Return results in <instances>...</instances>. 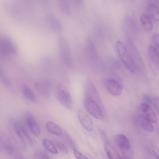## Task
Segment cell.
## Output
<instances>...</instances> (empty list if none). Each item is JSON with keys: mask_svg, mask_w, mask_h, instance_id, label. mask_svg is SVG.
Returning a JSON list of instances; mask_svg holds the SVG:
<instances>
[{"mask_svg": "<svg viewBox=\"0 0 159 159\" xmlns=\"http://www.w3.org/2000/svg\"><path fill=\"white\" fill-rule=\"evenodd\" d=\"M34 159H48L47 155L43 152L37 151L35 152L33 155Z\"/></svg>", "mask_w": 159, "mask_h": 159, "instance_id": "25", "label": "cell"}, {"mask_svg": "<svg viewBox=\"0 0 159 159\" xmlns=\"http://www.w3.org/2000/svg\"><path fill=\"white\" fill-rule=\"evenodd\" d=\"M43 143L44 147L50 152L54 154H57L58 152L55 146L49 140L47 139H44Z\"/></svg>", "mask_w": 159, "mask_h": 159, "instance_id": "23", "label": "cell"}, {"mask_svg": "<svg viewBox=\"0 0 159 159\" xmlns=\"http://www.w3.org/2000/svg\"><path fill=\"white\" fill-rule=\"evenodd\" d=\"M116 48L120 60L125 67L131 72L136 73V65L126 45L122 41L118 40L116 43Z\"/></svg>", "mask_w": 159, "mask_h": 159, "instance_id": "1", "label": "cell"}, {"mask_svg": "<svg viewBox=\"0 0 159 159\" xmlns=\"http://www.w3.org/2000/svg\"><path fill=\"white\" fill-rule=\"evenodd\" d=\"M84 107L87 112L96 119L101 120L104 117V111L94 101L84 98L83 101Z\"/></svg>", "mask_w": 159, "mask_h": 159, "instance_id": "5", "label": "cell"}, {"mask_svg": "<svg viewBox=\"0 0 159 159\" xmlns=\"http://www.w3.org/2000/svg\"><path fill=\"white\" fill-rule=\"evenodd\" d=\"M13 126L14 128L17 129L22 136L25 137L30 143L31 144L33 143V141L31 138L23 125L20 122L15 121L14 123Z\"/></svg>", "mask_w": 159, "mask_h": 159, "instance_id": "19", "label": "cell"}, {"mask_svg": "<svg viewBox=\"0 0 159 159\" xmlns=\"http://www.w3.org/2000/svg\"><path fill=\"white\" fill-rule=\"evenodd\" d=\"M48 159H49V158H48Z\"/></svg>", "mask_w": 159, "mask_h": 159, "instance_id": "33", "label": "cell"}, {"mask_svg": "<svg viewBox=\"0 0 159 159\" xmlns=\"http://www.w3.org/2000/svg\"><path fill=\"white\" fill-rule=\"evenodd\" d=\"M140 114L151 123H156L158 121L157 116L151 106L146 103L141 104L139 107Z\"/></svg>", "mask_w": 159, "mask_h": 159, "instance_id": "7", "label": "cell"}, {"mask_svg": "<svg viewBox=\"0 0 159 159\" xmlns=\"http://www.w3.org/2000/svg\"><path fill=\"white\" fill-rule=\"evenodd\" d=\"M148 16L152 20L158 22L159 19V7L158 5L154 2L148 4Z\"/></svg>", "mask_w": 159, "mask_h": 159, "instance_id": "15", "label": "cell"}, {"mask_svg": "<svg viewBox=\"0 0 159 159\" xmlns=\"http://www.w3.org/2000/svg\"><path fill=\"white\" fill-rule=\"evenodd\" d=\"M116 140L123 154L130 152V146L127 137L122 134L118 135Z\"/></svg>", "mask_w": 159, "mask_h": 159, "instance_id": "13", "label": "cell"}, {"mask_svg": "<svg viewBox=\"0 0 159 159\" xmlns=\"http://www.w3.org/2000/svg\"><path fill=\"white\" fill-rule=\"evenodd\" d=\"M135 123L145 130L152 132L153 129L151 122L142 115L139 114L134 118Z\"/></svg>", "mask_w": 159, "mask_h": 159, "instance_id": "9", "label": "cell"}, {"mask_svg": "<svg viewBox=\"0 0 159 159\" xmlns=\"http://www.w3.org/2000/svg\"><path fill=\"white\" fill-rule=\"evenodd\" d=\"M150 104H152L155 111L157 113L159 112V98L158 97H155L151 98Z\"/></svg>", "mask_w": 159, "mask_h": 159, "instance_id": "26", "label": "cell"}, {"mask_svg": "<svg viewBox=\"0 0 159 159\" xmlns=\"http://www.w3.org/2000/svg\"><path fill=\"white\" fill-rule=\"evenodd\" d=\"M58 49L61 58L65 65L72 68L73 66L68 43L65 38L60 36L58 39Z\"/></svg>", "mask_w": 159, "mask_h": 159, "instance_id": "4", "label": "cell"}, {"mask_svg": "<svg viewBox=\"0 0 159 159\" xmlns=\"http://www.w3.org/2000/svg\"><path fill=\"white\" fill-rule=\"evenodd\" d=\"M148 57L150 65L153 67H158L159 50L152 45L149 46L148 49Z\"/></svg>", "mask_w": 159, "mask_h": 159, "instance_id": "12", "label": "cell"}, {"mask_svg": "<svg viewBox=\"0 0 159 159\" xmlns=\"http://www.w3.org/2000/svg\"><path fill=\"white\" fill-rule=\"evenodd\" d=\"M105 84L107 91L111 95L116 96L121 94L122 88L115 80L111 79H107L105 81Z\"/></svg>", "mask_w": 159, "mask_h": 159, "instance_id": "10", "label": "cell"}, {"mask_svg": "<svg viewBox=\"0 0 159 159\" xmlns=\"http://www.w3.org/2000/svg\"><path fill=\"white\" fill-rule=\"evenodd\" d=\"M55 94L57 99L62 105L70 110L73 108L71 97L69 91L64 84L59 83L57 85Z\"/></svg>", "mask_w": 159, "mask_h": 159, "instance_id": "2", "label": "cell"}, {"mask_svg": "<svg viewBox=\"0 0 159 159\" xmlns=\"http://www.w3.org/2000/svg\"><path fill=\"white\" fill-rule=\"evenodd\" d=\"M26 124L31 133L36 136H39L40 134V127L33 114L30 112L25 115Z\"/></svg>", "mask_w": 159, "mask_h": 159, "instance_id": "8", "label": "cell"}, {"mask_svg": "<svg viewBox=\"0 0 159 159\" xmlns=\"http://www.w3.org/2000/svg\"><path fill=\"white\" fill-rule=\"evenodd\" d=\"M59 4L61 10L66 14L69 15L70 12V6L68 2L65 0L60 1Z\"/></svg>", "mask_w": 159, "mask_h": 159, "instance_id": "24", "label": "cell"}, {"mask_svg": "<svg viewBox=\"0 0 159 159\" xmlns=\"http://www.w3.org/2000/svg\"><path fill=\"white\" fill-rule=\"evenodd\" d=\"M48 20L49 25L54 31H59L62 29V26L60 22L55 16H49Z\"/></svg>", "mask_w": 159, "mask_h": 159, "instance_id": "18", "label": "cell"}, {"mask_svg": "<svg viewBox=\"0 0 159 159\" xmlns=\"http://www.w3.org/2000/svg\"><path fill=\"white\" fill-rule=\"evenodd\" d=\"M0 79L4 84L7 86H9L10 82L9 80L5 75L2 71L0 69Z\"/></svg>", "mask_w": 159, "mask_h": 159, "instance_id": "29", "label": "cell"}, {"mask_svg": "<svg viewBox=\"0 0 159 159\" xmlns=\"http://www.w3.org/2000/svg\"><path fill=\"white\" fill-rule=\"evenodd\" d=\"M104 148L109 159H122L115 148L109 141L105 142Z\"/></svg>", "mask_w": 159, "mask_h": 159, "instance_id": "14", "label": "cell"}, {"mask_svg": "<svg viewBox=\"0 0 159 159\" xmlns=\"http://www.w3.org/2000/svg\"><path fill=\"white\" fill-rule=\"evenodd\" d=\"M22 91L24 97L31 102H34L36 97L33 91L28 86H24L22 89Z\"/></svg>", "mask_w": 159, "mask_h": 159, "instance_id": "22", "label": "cell"}, {"mask_svg": "<svg viewBox=\"0 0 159 159\" xmlns=\"http://www.w3.org/2000/svg\"><path fill=\"white\" fill-rule=\"evenodd\" d=\"M16 47L9 38L0 36V57L4 58L17 54Z\"/></svg>", "mask_w": 159, "mask_h": 159, "instance_id": "3", "label": "cell"}, {"mask_svg": "<svg viewBox=\"0 0 159 159\" xmlns=\"http://www.w3.org/2000/svg\"><path fill=\"white\" fill-rule=\"evenodd\" d=\"M74 153L76 159H87L81 153L76 149L74 150Z\"/></svg>", "mask_w": 159, "mask_h": 159, "instance_id": "31", "label": "cell"}, {"mask_svg": "<svg viewBox=\"0 0 159 159\" xmlns=\"http://www.w3.org/2000/svg\"><path fill=\"white\" fill-rule=\"evenodd\" d=\"M84 98L94 101L104 110L103 106L97 90L90 80H88L86 82Z\"/></svg>", "mask_w": 159, "mask_h": 159, "instance_id": "6", "label": "cell"}, {"mask_svg": "<svg viewBox=\"0 0 159 159\" xmlns=\"http://www.w3.org/2000/svg\"><path fill=\"white\" fill-rule=\"evenodd\" d=\"M34 86L37 91L43 98L47 99L50 98V92L42 84L39 82H36Z\"/></svg>", "mask_w": 159, "mask_h": 159, "instance_id": "21", "label": "cell"}, {"mask_svg": "<svg viewBox=\"0 0 159 159\" xmlns=\"http://www.w3.org/2000/svg\"><path fill=\"white\" fill-rule=\"evenodd\" d=\"M159 34L158 33H154L152 36V39L153 46L159 50Z\"/></svg>", "mask_w": 159, "mask_h": 159, "instance_id": "28", "label": "cell"}, {"mask_svg": "<svg viewBox=\"0 0 159 159\" xmlns=\"http://www.w3.org/2000/svg\"><path fill=\"white\" fill-rule=\"evenodd\" d=\"M42 84L49 92L52 89L53 86L50 81L45 80L43 81Z\"/></svg>", "mask_w": 159, "mask_h": 159, "instance_id": "30", "label": "cell"}, {"mask_svg": "<svg viewBox=\"0 0 159 159\" xmlns=\"http://www.w3.org/2000/svg\"><path fill=\"white\" fill-rule=\"evenodd\" d=\"M141 25L144 30L150 31L153 28V24L151 19L145 13L142 14L140 17Z\"/></svg>", "mask_w": 159, "mask_h": 159, "instance_id": "16", "label": "cell"}, {"mask_svg": "<svg viewBox=\"0 0 159 159\" xmlns=\"http://www.w3.org/2000/svg\"><path fill=\"white\" fill-rule=\"evenodd\" d=\"M87 52L91 58H95L96 55V50L94 43L90 38H88L86 42Z\"/></svg>", "mask_w": 159, "mask_h": 159, "instance_id": "20", "label": "cell"}, {"mask_svg": "<svg viewBox=\"0 0 159 159\" xmlns=\"http://www.w3.org/2000/svg\"><path fill=\"white\" fill-rule=\"evenodd\" d=\"M55 143L57 147L61 152L66 154L68 153L67 148L64 144L59 141H56Z\"/></svg>", "mask_w": 159, "mask_h": 159, "instance_id": "27", "label": "cell"}, {"mask_svg": "<svg viewBox=\"0 0 159 159\" xmlns=\"http://www.w3.org/2000/svg\"><path fill=\"white\" fill-rule=\"evenodd\" d=\"M48 130L51 134L57 136L61 135L62 131L60 127L54 122L49 121L46 124Z\"/></svg>", "mask_w": 159, "mask_h": 159, "instance_id": "17", "label": "cell"}, {"mask_svg": "<svg viewBox=\"0 0 159 159\" xmlns=\"http://www.w3.org/2000/svg\"><path fill=\"white\" fill-rule=\"evenodd\" d=\"M5 149L9 153H12L13 151V148L11 145L7 144L5 146Z\"/></svg>", "mask_w": 159, "mask_h": 159, "instance_id": "32", "label": "cell"}, {"mask_svg": "<svg viewBox=\"0 0 159 159\" xmlns=\"http://www.w3.org/2000/svg\"><path fill=\"white\" fill-rule=\"evenodd\" d=\"M78 117L80 123L86 130L91 131L93 128V122L89 116L81 109L78 112Z\"/></svg>", "mask_w": 159, "mask_h": 159, "instance_id": "11", "label": "cell"}]
</instances>
